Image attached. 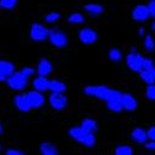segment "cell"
<instances>
[{"label": "cell", "instance_id": "6da1fadb", "mask_svg": "<svg viewBox=\"0 0 155 155\" xmlns=\"http://www.w3.org/2000/svg\"><path fill=\"white\" fill-rule=\"evenodd\" d=\"M68 134L71 138H73L76 141L86 145V147H93L96 144V138L93 133H88L81 127H73L68 130Z\"/></svg>", "mask_w": 155, "mask_h": 155}, {"label": "cell", "instance_id": "7a4b0ae2", "mask_svg": "<svg viewBox=\"0 0 155 155\" xmlns=\"http://www.w3.org/2000/svg\"><path fill=\"white\" fill-rule=\"evenodd\" d=\"M6 83L9 88L14 89V91H21V89L26 88L29 83V78H26V77L20 73V71H18V72H14L10 77H8Z\"/></svg>", "mask_w": 155, "mask_h": 155}, {"label": "cell", "instance_id": "3957f363", "mask_svg": "<svg viewBox=\"0 0 155 155\" xmlns=\"http://www.w3.org/2000/svg\"><path fill=\"white\" fill-rule=\"evenodd\" d=\"M47 40L50 41L51 45H54L56 47H64L68 44V38L67 35L60 29H50L48 31V37Z\"/></svg>", "mask_w": 155, "mask_h": 155}, {"label": "cell", "instance_id": "277c9868", "mask_svg": "<svg viewBox=\"0 0 155 155\" xmlns=\"http://www.w3.org/2000/svg\"><path fill=\"white\" fill-rule=\"evenodd\" d=\"M48 31L50 29H47L45 25L40 22H34L30 29V38L32 41H37V42L45 41L48 37Z\"/></svg>", "mask_w": 155, "mask_h": 155}, {"label": "cell", "instance_id": "5b68a950", "mask_svg": "<svg viewBox=\"0 0 155 155\" xmlns=\"http://www.w3.org/2000/svg\"><path fill=\"white\" fill-rule=\"evenodd\" d=\"M83 92L87 94V96H92V97H96L98 99H103L106 102V99L108 98L109 96V92H110V88H108L107 86H102V84H97V86H87Z\"/></svg>", "mask_w": 155, "mask_h": 155}, {"label": "cell", "instance_id": "8992f818", "mask_svg": "<svg viewBox=\"0 0 155 155\" xmlns=\"http://www.w3.org/2000/svg\"><path fill=\"white\" fill-rule=\"evenodd\" d=\"M107 107L112 112H120L122 108V93L117 89H110L109 96L106 99Z\"/></svg>", "mask_w": 155, "mask_h": 155}, {"label": "cell", "instance_id": "52a82bcc", "mask_svg": "<svg viewBox=\"0 0 155 155\" xmlns=\"http://www.w3.org/2000/svg\"><path fill=\"white\" fill-rule=\"evenodd\" d=\"M143 56H141L140 54H130L129 52L125 57V63L128 68H130L132 71L134 72H140L141 70H143V67H141V64H143Z\"/></svg>", "mask_w": 155, "mask_h": 155}, {"label": "cell", "instance_id": "ba28073f", "mask_svg": "<svg viewBox=\"0 0 155 155\" xmlns=\"http://www.w3.org/2000/svg\"><path fill=\"white\" fill-rule=\"evenodd\" d=\"M50 106L56 110H62L67 106V97L63 93H51L48 97Z\"/></svg>", "mask_w": 155, "mask_h": 155}, {"label": "cell", "instance_id": "9c48e42d", "mask_svg": "<svg viewBox=\"0 0 155 155\" xmlns=\"http://www.w3.org/2000/svg\"><path fill=\"white\" fill-rule=\"evenodd\" d=\"M78 38L80 41L84 45H92L97 41L98 38V35L97 32L91 29V28H84V29H81L80 32H78Z\"/></svg>", "mask_w": 155, "mask_h": 155}, {"label": "cell", "instance_id": "30bf717a", "mask_svg": "<svg viewBox=\"0 0 155 155\" xmlns=\"http://www.w3.org/2000/svg\"><path fill=\"white\" fill-rule=\"evenodd\" d=\"M25 96H26L28 98V102L31 108H40L44 106L45 103V97L42 93L37 92V91H29L28 93H25Z\"/></svg>", "mask_w": 155, "mask_h": 155}, {"label": "cell", "instance_id": "8fae6325", "mask_svg": "<svg viewBox=\"0 0 155 155\" xmlns=\"http://www.w3.org/2000/svg\"><path fill=\"white\" fill-rule=\"evenodd\" d=\"M132 18L135 20V21H147L150 16H149V11H148V8L147 5H143V4H139L137 5L133 11H132Z\"/></svg>", "mask_w": 155, "mask_h": 155}, {"label": "cell", "instance_id": "7c38bea8", "mask_svg": "<svg viewBox=\"0 0 155 155\" xmlns=\"http://www.w3.org/2000/svg\"><path fill=\"white\" fill-rule=\"evenodd\" d=\"M54 70V66L47 58H41L37 63V67H36V72L38 76L41 77H47Z\"/></svg>", "mask_w": 155, "mask_h": 155}, {"label": "cell", "instance_id": "4fadbf2b", "mask_svg": "<svg viewBox=\"0 0 155 155\" xmlns=\"http://www.w3.org/2000/svg\"><path fill=\"white\" fill-rule=\"evenodd\" d=\"M138 107V102L130 93H122V108L125 110H135Z\"/></svg>", "mask_w": 155, "mask_h": 155}, {"label": "cell", "instance_id": "5bb4252c", "mask_svg": "<svg viewBox=\"0 0 155 155\" xmlns=\"http://www.w3.org/2000/svg\"><path fill=\"white\" fill-rule=\"evenodd\" d=\"M14 104L15 107L20 110V112H29L31 109L29 102H28V98L24 93H20V94H16L14 97Z\"/></svg>", "mask_w": 155, "mask_h": 155}, {"label": "cell", "instance_id": "9a60e30c", "mask_svg": "<svg viewBox=\"0 0 155 155\" xmlns=\"http://www.w3.org/2000/svg\"><path fill=\"white\" fill-rule=\"evenodd\" d=\"M32 88L34 91H37V92H45L48 89V80L46 77H41V76H37L36 78H34L32 81Z\"/></svg>", "mask_w": 155, "mask_h": 155}, {"label": "cell", "instance_id": "2e32d148", "mask_svg": "<svg viewBox=\"0 0 155 155\" xmlns=\"http://www.w3.org/2000/svg\"><path fill=\"white\" fill-rule=\"evenodd\" d=\"M132 139L138 144H145L148 141V135H147V130H144L143 128H135L132 132Z\"/></svg>", "mask_w": 155, "mask_h": 155}, {"label": "cell", "instance_id": "e0dca14e", "mask_svg": "<svg viewBox=\"0 0 155 155\" xmlns=\"http://www.w3.org/2000/svg\"><path fill=\"white\" fill-rule=\"evenodd\" d=\"M14 72H15L14 63L10 61H6V60H0V73L8 78V77H10Z\"/></svg>", "mask_w": 155, "mask_h": 155}, {"label": "cell", "instance_id": "ac0fdd59", "mask_svg": "<svg viewBox=\"0 0 155 155\" xmlns=\"http://www.w3.org/2000/svg\"><path fill=\"white\" fill-rule=\"evenodd\" d=\"M84 11L88 12L91 16H99L101 14H103L104 11V8L99 4H94V3H89V4H86L84 5Z\"/></svg>", "mask_w": 155, "mask_h": 155}, {"label": "cell", "instance_id": "d6986e66", "mask_svg": "<svg viewBox=\"0 0 155 155\" xmlns=\"http://www.w3.org/2000/svg\"><path fill=\"white\" fill-rule=\"evenodd\" d=\"M48 91L51 93H63L66 91V84L58 80H51L48 81Z\"/></svg>", "mask_w": 155, "mask_h": 155}, {"label": "cell", "instance_id": "ffe728a7", "mask_svg": "<svg viewBox=\"0 0 155 155\" xmlns=\"http://www.w3.org/2000/svg\"><path fill=\"white\" fill-rule=\"evenodd\" d=\"M81 128L83 129V130L88 132V133H94V132H97V129H98V124H97L96 120H93L91 118H86V119L82 120Z\"/></svg>", "mask_w": 155, "mask_h": 155}, {"label": "cell", "instance_id": "44dd1931", "mask_svg": "<svg viewBox=\"0 0 155 155\" xmlns=\"http://www.w3.org/2000/svg\"><path fill=\"white\" fill-rule=\"evenodd\" d=\"M40 153L42 155H58L57 148L51 143H41L40 144Z\"/></svg>", "mask_w": 155, "mask_h": 155}, {"label": "cell", "instance_id": "7402d4cb", "mask_svg": "<svg viewBox=\"0 0 155 155\" xmlns=\"http://www.w3.org/2000/svg\"><path fill=\"white\" fill-rule=\"evenodd\" d=\"M108 58L113 62H119L122 60V51L117 47H112L108 51Z\"/></svg>", "mask_w": 155, "mask_h": 155}, {"label": "cell", "instance_id": "603a6c76", "mask_svg": "<svg viewBox=\"0 0 155 155\" xmlns=\"http://www.w3.org/2000/svg\"><path fill=\"white\" fill-rule=\"evenodd\" d=\"M139 74H140V78L143 80L148 86H150V84H154V83H155V80H154V77H153V74H151V72H150V71L141 70V71L139 72Z\"/></svg>", "mask_w": 155, "mask_h": 155}, {"label": "cell", "instance_id": "cb8c5ba5", "mask_svg": "<svg viewBox=\"0 0 155 155\" xmlns=\"http://www.w3.org/2000/svg\"><path fill=\"white\" fill-rule=\"evenodd\" d=\"M114 155H133V149L129 145H118L114 150Z\"/></svg>", "mask_w": 155, "mask_h": 155}, {"label": "cell", "instance_id": "d4e9b609", "mask_svg": "<svg viewBox=\"0 0 155 155\" xmlns=\"http://www.w3.org/2000/svg\"><path fill=\"white\" fill-rule=\"evenodd\" d=\"M143 45H144V48L148 51V52H153L154 48H155V42H154V38H153L151 35H145Z\"/></svg>", "mask_w": 155, "mask_h": 155}, {"label": "cell", "instance_id": "484cf974", "mask_svg": "<svg viewBox=\"0 0 155 155\" xmlns=\"http://www.w3.org/2000/svg\"><path fill=\"white\" fill-rule=\"evenodd\" d=\"M67 21L70 24H73V25H76V24H83L84 22V18H83V15L81 14V12H73V14H71L67 18Z\"/></svg>", "mask_w": 155, "mask_h": 155}, {"label": "cell", "instance_id": "4316f807", "mask_svg": "<svg viewBox=\"0 0 155 155\" xmlns=\"http://www.w3.org/2000/svg\"><path fill=\"white\" fill-rule=\"evenodd\" d=\"M18 4V0H0V9L11 10Z\"/></svg>", "mask_w": 155, "mask_h": 155}, {"label": "cell", "instance_id": "83f0119b", "mask_svg": "<svg viewBox=\"0 0 155 155\" xmlns=\"http://www.w3.org/2000/svg\"><path fill=\"white\" fill-rule=\"evenodd\" d=\"M58 19H60V14H58V12H56V11L48 12V14H46L45 18H44V20H45L46 22H48V24H54V22H56Z\"/></svg>", "mask_w": 155, "mask_h": 155}, {"label": "cell", "instance_id": "f1b7e54d", "mask_svg": "<svg viewBox=\"0 0 155 155\" xmlns=\"http://www.w3.org/2000/svg\"><path fill=\"white\" fill-rule=\"evenodd\" d=\"M145 96L150 101H155V83L150 84L147 87V91H145Z\"/></svg>", "mask_w": 155, "mask_h": 155}, {"label": "cell", "instance_id": "f546056e", "mask_svg": "<svg viewBox=\"0 0 155 155\" xmlns=\"http://www.w3.org/2000/svg\"><path fill=\"white\" fill-rule=\"evenodd\" d=\"M141 67H143V70H145V71H149V70L154 68V62H153L150 58L144 57V58H143V64H141Z\"/></svg>", "mask_w": 155, "mask_h": 155}, {"label": "cell", "instance_id": "4dcf8cb0", "mask_svg": "<svg viewBox=\"0 0 155 155\" xmlns=\"http://www.w3.org/2000/svg\"><path fill=\"white\" fill-rule=\"evenodd\" d=\"M35 72H36V70H35V68H32V67H24L22 70H20V73H21L22 76L26 77V78L31 77Z\"/></svg>", "mask_w": 155, "mask_h": 155}, {"label": "cell", "instance_id": "1f68e13d", "mask_svg": "<svg viewBox=\"0 0 155 155\" xmlns=\"http://www.w3.org/2000/svg\"><path fill=\"white\" fill-rule=\"evenodd\" d=\"M148 8V11H149V16L155 19V0H150L147 5Z\"/></svg>", "mask_w": 155, "mask_h": 155}, {"label": "cell", "instance_id": "d6a6232c", "mask_svg": "<svg viewBox=\"0 0 155 155\" xmlns=\"http://www.w3.org/2000/svg\"><path fill=\"white\" fill-rule=\"evenodd\" d=\"M147 135H148V140L155 141V125L154 127H150L148 129V130H147Z\"/></svg>", "mask_w": 155, "mask_h": 155}, {"label": "cell", "instance_id": "836d02e7", "mask_svg": "<svg viewBox=\"0 0 155 155\" xmlns=\"http://www.w3.org/2000/svg\"><path fill=\"white\" fill-rule=\"evenodd\" d=\"M4 155H25V154L18 149H9Z\"/></svg>", "mask_w": 155, "mask_h": 155}, {"label": "cell", "instance_id": "e575fe53", "mask_svg": "<svg viewBox=\"0 0 155 155\" xmlns=\"http://www.w3.org/2000/svg\"><path fill=\"white\" fill-rule=\"evenodd\" d=\"M145 147H147V149H149V150H155V141H151V140L147 141Z\"/></svg>", "mask_w": 155, "mask_h": 155}, {"label": "cell", "instance_id": "d590c367", "mask_svg": "<svg viewBox=\"0 0 155 155\" xmlns=\"http://www.w3.org/2000/svg\"><path fill=\"white\" fill-rule=\"evenodd\" d=\"M139 36L141 37V36H144V34H145V30H144V28H139Z\"/></svg>", "mask_w": 155, "mask_h": 155}, {"label": "cell", "instance_id": "8d00e7d4", "mask_svg": "<svg viewBox=\"0 0 155 155\" xmlns=\"http://www.w3.org/2000/svg\"><path fill=\"white\" fill-rule=\"evenodd\" d=\"M3 81H6V77L0 73V82H3Z\"/></svg>", "mask_w": 155, "mask_h": 155}, {"label": "cell", "instance_id": "74e56055", "mask_svg": "<svg viewBox=\"0 0 155 155\" xmlns=\"http://www.w3.org/2000/svg\"><path fill=\"white\" fill-rule=\"evenodd\" d=\"M150 72H151V74H153V77H154V80H155V67L154 68H151V70H149Z\"/></svg>", "mask_w": 155, "mask_h": 155}, {"label": "cell", "instance_id": "f35d334b", "mask_svg": "<svg viewBox=\"0 0 155 155\" xmlns=\"http://www.w3.org/2000/svg\"><path fill=\"white\" fill-rule=\"evenodd\" d=\"M151 30H153V31H155V20L151 22Z\"/></svg>", "mask_w": 155, "mask_h": 155}, {"label": "cell", "instance_id": "ab89813d", "mask_svg": "<svg viewBox=\"0 0 155 155\" xmlns=\"http://www.w3.org/2000/svg\"><path fill=\"white\" fill-rule=\"evenodd\" d=\"M3 133V125H2V123H0V134Z\"/></svg>", "mask_w": 155, "mask_h": 155}, {"label": "cell", "instance_id": "60d3db41", "mask_svg": "<svg viewBox=\"0 0 155 155\" xmlns=\"http://www.w3.org/2000/svg\"><path fill=\"white\" fill-rule=\"evenodd\" d=\"M0 151H2V144H0Z\"/></svg>", "mask_w": 155, "mask_h": 155}]
</instances>
